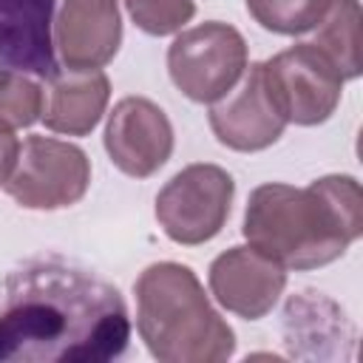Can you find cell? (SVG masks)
<instances>
[{
	"mask_svg": "<svg viewBox=\"0 0 363 363\" xmlns=\"http://www.w3.org/2000/svg\"><path fill=\"white\" fill-rule=\"evenodd\" d=\"M128 340L119 289L82 267L37 258L0 278V363H105Z\"/></svg>",
	"mask_w": 363,
	"mask_h": 363,
	"instance_id": "6da1fadb",
	"label": "cell"
},
{
	"mask_svg": "<svg viewBox=\"0 0 363 363\" xmlns=\"http://www.w3.org/2000/svg\"><path fill=\"white\" fill-rule=\"evenodd\" d=\"M241 233L284 269L326 267L363 233L360 184L354 176H320L309 187L261 184L247 199Z\"/></svg>",
	"mask_w": 363,
	"mask_h": 363,
	"instance_id": "7a4b0ae2",
	"label": "cell"
},
{
	"mask_svg": "<svg viewBox=\"0 0 363 363\" xmlns=\"http://www.w3.org/2000/svg\"><path fill=\"white\" fill-rule=\"evenodd\" d=\"M136 329L162 363H218L233 357L235 335L213 309L196 272L176 261L150 264L133 284Z\"/></svg>",
	"mask_w": 363,
	"mask_h": 363,
	"instance_id": "3957f363",
	"label": "cell"
},
{
	"mask_svg": "<svg viewBox=\"0 0 363 363\" xmlns=\"http://www.w3.org/2000/svg\"><path fill=\"white\" fill-rule=\"evenodd\" d=\"M247 68V43L238 28L210 20L182 31L167 48L173 85L193 102H218Z\"/></svg>",
	"mask_w": 363,
	"mask_h": 363,
	"instance_id": "277c9868",
	"label": "cell"
},
{
	"mask_svg": "<svg viewBox=\"0 0 363 363\" xmlns=\"http://www.w3.org/2000/svg\"><path fill=\"white\" fill-rule=\"evenodd\" d=\"M235 196L233 176L218 164L182 167L156 196V221L176 244H204L216 238Z\"/></svg>",
	"mask_w": 363,
	"mask_h": 363,
	"instance_id": "5b68a950",
	"label": "cell"
},
{
	"mask_svg": "<svg viewBox=\"0 0 363 363\" xmlns=\"http://www.w3.org/2000/svg\"><path fill=\"white\" fill-rule=\"evenodd\" d=\"M88 184L91 162L82 147L51 136H28L3 187L20 207L60 210L77 204Z\"/></svg>",
	"mask_w": 363,
	"mask_h": 363,
	"instance_id": "8992f818",
	"label": "cell"
},
{
	"mask_svg": "<svg viewBox=\"0 0 363 363\" xmlns=\"http://www.w3.org/2000/svg\"><path fill=\"white\" fill-rule=\"evenodd\" d=\"M261 65L267 91L286 122L309 128L335 113L343 94V77L312 43H298Z\"/></svg>",
	"mask_w": 363,
	"mask_h": 363,
	"instance_id": "52a82bcc",
	"label": "cell"
},
{
	"mask_svg": "<svg viewBox=\"0 0 363 363\" xmlns=\"http://www.w3.org/2000/svg\"><path fill=\"white\" fill-rule=\"evenodd\" d=\"M105 150L125 176L147 179L173 153V125L156 102L125 96L108 113Z\"/></svg>",
	"mask_w": 363,
	"mask_h": 363,
	"instance_id": "ba28073f",
	"label": "cell"
},
{
	"mask_svg": "<svg viewBox=\"0 0 363 363\" xmlns=\"http://www.w3.org/2000/svg\"><path fill=\"white\" fill-rule=\"evenodd\" d=\"M210 128L224 147L238 153H255L281 139L286 119L278 113L267 91L261 62L244 68L241 79L218 102H213Z\"/></svg>",
	"mask_w": 363,
	"mask_h": 363,
	"instance_id": "9c48e42d",
	"label": "cell"
},
{
	"mask_svg": "<svg viewBox=\"0 0 363 363\" xmlns=\"http://www.w3.org/2000/svg\"><path fill=\"white\" fill-rule=\"evenodd\" d=\"M210 292L233 315L258 320L278 303L286 269L255 247H230L210 264Z\"/></svg>",
	"mask_w": 363,
	"mask_h": 363,
	"instance_id": "30bf717a",
	"label": "cell"
},
{
	"mask_svg": "<svg viewBox=\"0 0 363 363\" xmlns=\"http://www.w3.org/2000/svg\"><path fill=\"white\" fill-rule=\"evenodd\" d=\"M122 43L116 0H62L54 20V45L65 68L91 71L108 65Z\"/></svg>",
	"mask_w": 363,
	"mask_h": 363,
	"instance_id": "8fae6325",
	"label": "cell"
},
{
	"mask_svg": "<svg viewBox=\"0 0 363 363\" xmlns=\"http://www.w3.org/2000/svg\"><path fill=\"white\" fill-rule=\"evenodd\" d=\"M57 0H0V68H14L37 79L57 74L54 57Z\"/></svg>",
	"mask_w": 363,
	"mask_h": 363,
	"instance_id": "7c38bea8",
	"label": "cell"
},
{
	"mask_svg": "<svg viewBox=\"0 0 363 363\" xmlns=\"http://www.w3.org/2000/svg\"><path fill=\"white\" fill-rule=\"evenodd\" d=\"M111 96V82L99 68L54 74L48 79V102L43 105V122L54 133L65 136H85L91 133Z\"/></svg>",
	"mask_w": 363,
	"mask_h": 363,
	"instance_id": "4fadbf2b",
	"label": "cell"
},
{
	"mask_svg": "<svg viewBox=\"0 0 363 363\" xmlns=\"http://www.w3.org/2000/svg\"><path fill=\"white\" fill-rule=\"evenodd\" d=\"M318 51L337 68L343 79H354L363 71L360 57V3L357 0H332L326 17L315 26Z\"/></svg>",
	"mask_w": 363,
	"mask_h": 363,
	"instance_id": "5bb4252c",
	"label": "cell"
},
{
	"mask_svg": "<svg viewBox=\"0 0 363 363\" xmlns=\"http://www.w3.org/2000/svg\"><path fill=\"white\" fill-rule=\"evenodd\" d=\"M343 312L320 292H301L286 301L284 332L292 354H301L303 346L318 340H343Z\"/></svg>",
	"mask_w": 363,
	"mask_h": 363,
	"instance_id": "9a60e30c",
	"label": "cell"
},
{
	"mask_svg": "<svg viewBox=\"0 0 363 363\" xmlns=\"http://www.w3.org/2000/svg\"><path fill=\"white\" fill-rule=\"evenodd\" d=\"M332 0H247L252 20L275 34L312 31L329 11Z\"/></svg>",
	"mask_w": 363,
	"mask_h": 363,
	"instance_id": "2e32d148",
	"label": "cell"
},
{
	"mask_svg": "<svg viewBox=\"0 0 363 363\" xmlns=\"http://www.w3.org/2000/svg\"><path fill=\"white\" fill-rule=\"evenodd\" d=\"M43 85L23 71L0 68V122L28 128L43 116Z\"/></svg>",
	"mask_w": 363,
	"mask_h": 363,
	"instance_id": "e0dca14e",
	"label": "cell"
},
{
	"mask_svg": "<svg viewBox=\"0 0 363 363\" xmlns=\"http://www.w3.org/2000/svg\"><path fill=\"white\" fill-rule=\"evenodd\" d=\"M130 20L153 37L176 34L184 28V23L193 20L196 3L193 0H125Z\"/></svg>",
	"mask_w": 363,
	"mask_h": 363,
	"instance_id": "ac0fdd59",
	"label": "cell"
},
{
	"mask_svg": "<svg viewBox=\"0 0 363 363\" xmlns=\"http://www.w3.org/2000/svg\"><path fill=\"white\" fill-rule=\"evenodd\" d=\"M17 156H20V142L14 136V128L0 122V184L9 182V176L17 164Z\"/></svg>",
	"mask_w": 363,
	"mask_h": 363,
	"instance_id": "d6986e66",
	"label": "cell"
}]
</instances>
